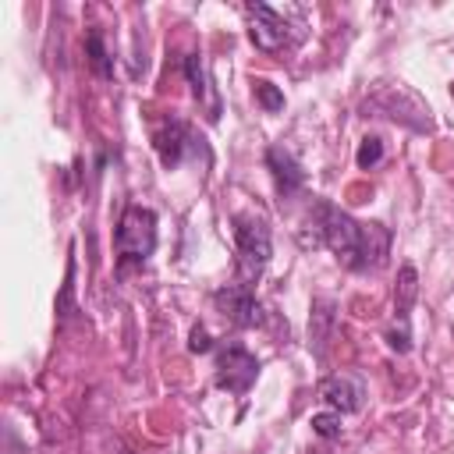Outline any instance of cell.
<instances>
[{"instance_id":"6da1fadb","label":"cell","mask_w":454,"mask_h":454,"mask_svg":"<svg viewBox=\"0 0 454 454\" xmlns=\"http://www.w3.org/2000/svg\"><path fill=\"white\" fill-rule=\"evenodd\" d=\"M234 245H238V273L241 284H255L270 262L273 241H270V227L259 213H234Z\"/></svg>"},{"instance_id":"7a4b0ae2","label":"cell","mask_w":454,"mask_h":454,"mask_svg":"<svg viewBox=\"0 0 454 454\" xmlns=\"http://www.w3.org/2000/svg\"><path fill=\"white\" fill-rule=\"evenodd\" d=\"M114 248L121 262H145L156 248V213L149 206H128L114 234Z\"/></svg>"},{"instance_id":"3957f363","label":"cell","mask_w":454,"mask_h":454,"mask_svg":"<svg viewBox=\"0 0 454 454\" xmlns=\"http://www.w3.org/2000/svg\"><path fill=\"white\" fill-rule=\"evenodd\" d=\"M255 376H259V358H255L245 344L231 340V344H223V348L216 351V372H213V383H216L220 390L234 394V397H245V394L252 390Z\"/></svg>"},{"instance_id":"277c9868","label":"cell","mask_w":454,"mask_h":454,"mask_svg":"<svg viewBox=\"0 0 454 454\" xmlns=\"http://www.w3.org/2000/svg\"><path fill=\"white\" fill-rule=\"evenodd\" d=\"M213 305H216V312H220L231 326H238V330H248V326H259V323H262V305H259L252 284H241V280H238V284L216 287V291H213Z\"/></svg>"},{"instance_id":"5b68a950","label":"cell","mask_w":454,"mask_h":454,"mask_svg":"<svg viewBox=\"0 0 454 454\" xmlns=\"http://www.w3.org/2000/svg\"><path fill=\"white\" fill-rule=\"evenodd\" d=\"M199 142H202V138H195V131H192L181 117H167V121H160V124H156V131H153L156 156H160V163H163L167 170H174L188 153L202 149Z\"/></svg>"},{"instance_id":"8992f818","label":"cell","mask_w":454,"mask_h":454,"mask_svg":"<svg viewBox=\"0 0 454 454\" xmlns=\"http://www.w3.org/2000/svg\"><path fill=\"white\" fill-rule=\"evenodd\" d=\"M245 18H248V39L255 43V50L277 53L287 43V18L270 4H248Z\"/></svg>"},{"instance_id":"52a82bcc","label":"cell","mask_w":454,"mask_h":454,"mask_svg":"<svg viewBox=\"0 0 454 454\" xmlns=\"http://www.w3.org/2000/svg\"><path fill=\"white\" fill-rule=\"evenodd\" d=\"M319 397H323L333 411H340V415H355V411H362L365 387H362L358 376H351V372H337V376H326V380L319 383Z\"/></svg>"},{"instance_id":"ba28073f","label":"cell","mask_w":454,"mask_h":454,"mask_svg":"<svg viewBox=\"0 0 454 454\" xmlns=\"http://www.w3.org/2000/svg\"><path fill=\"white\" fill-rule=\"evenodd\" d=\"M266 167H270V174H273V184H277V195H280V199H291V195L305 184L301 163H298L294 153L284 149V145H270V149H266Z\"/></svg>"},{"instance_id":"9c48e42d","label":"cell","mask_w":454,"mask_h":454,"mask_svg":"<svg viewBox=\"0 0 454 454\" xmlns=\"http://www.w3.org/2000/svg\"><path fill=\"white\" fill-rule=\"evenodd\" d=\"M184 78H188L192 96H195V103L202 106L206 121L216 124V121H220V96H216V89H213V82H209L206 64H202L199 53H188V57H184Z\"/></svg>"},{"instance_id":"30bf717a","label":"cell","mask_w":454,"mask_h":454,"mask_svg":"<svg viewBox=\"0 0 454 454\" xmlns=\"http://www.w3.org/2000/svg\"><path fill=\"white\" fill-rule=\"evenodd\" d=\"M390 255V231L383 223H362V241H358V273H376L387 266Z\"/></svg>"},{"instance_id":"8fae6325","label":"cell","mask_w":454,"mask_h":454,"mask_svg":"<svg viewBox=\"0 0 454 454\" xmlns=\"http://www.w3.org/2000/svg\"><path fill=\"white\" fill-rule=\"evenodd\" d=\"M330 337H333V301L330 298H319L312 305V319H309V348L316 355H323L326 344H330Z\"/></svg>"},{"instance_id":"7c38bea8","label":"cell","mask_w":454,"mask_h":454,"mask_svg":"<svg viewBox=\"0 0 454 454\" xmlns=\"http://www.w3.org/2000/svg\"><path fill=\"white\" fill-rule=\"evenodd\" d=\"M415 298H419V273H415L411 262H404V266L397 270V287H394V316H397L401 323H408Z\"/></svg>"},{"instance_id":"4fadbf2b","label":"cell","mask_w":454,"mask_h":454,"mask_svg":"<svg viewBox=\"0 0 454 454\" xmlns=\"http://www.w3.org/2000/svg\"><path fill=\"white\" fill-rule=\"evenodd\" d=\"M85 50H89L92 71H96L99 78H114V57H110V50H106L99 28H89V32H85Z\"/></svg>"},{"instance_id":"5bb4252c","label":"cell","mask_w":454,"mask_h":454,"mask_svg":"<svg viewBox=\"0 0 454 454\" xmlns=\"http://www.w3.org/2000/svg\"><path fill=\"white\" fill-rule=\"evenodd\" d=\"M252 92H255V103H259L266 114H280V110H284V92H280L273 82L255 78V82H252Z\"/></svg>"},{"instance_id":"9a60e30c","label":"cell","mask_w":454,"mask_h":454,"mask_svg":"<svg viewBox=\"0 0 454 454\" xmlns=\"http://www.w3.org/2000/svg\"><path fill=\"white\" fill-rule=\"evenodd\" d=\"M383 160V142L376 138V135H365L362 142H358V153H355V163L362 167V170H372L376 163Z\"/></svg>"},{"instance_id":"2e32d148","label":"cell","mask_w":454,"mask_h":454,"mask_svg":"<svg viewBox=\"0 0 454 454\" xmlns=\"http://www.w3.org/2000/svg\"><path fill=\"white\" fill-rule=\"evenodd\" d=\"M312 433L323 440H337L340 436V411H316L312 415Z\"/></svg>"},{"instance_id":"e0dca14e","label":"cell","mask_w":454,"mask_h":454,"mask_svg":"<svg viewBox=\"0 0 454 454\" xmlns=\"http://www.w3.org/2000/svg\"><path fill=\"white\" fill-rule=\"evenodd\" d=\"M387 344H390V351H397V355H404L408 348H411V330H408V323H394L390 330H387Z\"/></svg>"},{"instance_id":"ac0fdd59","label":"cell","mask_w":454,"mask_h":454,"mask_svg":"<svg viewBox=\"0 0 454 454\" xmlns=\"http://www.w3.org/2000/svg\"><path fill=\"white\" fill-rule=\"evenodd\" d=\"M71 298H74V259H67V277H64V291L57 298V312L71 316Z\"/></svg>"},{"instance_id":"d6986e66","label":"cell","mask_w":454,"mask_h":454,"mask_svg":"<svg viewBox=\"0 0 454 454\" xmlns=\"http://www.w3.org/2000/svg\"><path fill=\"white\" fill-rule=\"evenodd\" d=\"M213 348V337H209V330L199 323V326H192V333H188V351H195V355H206Z\"/></svg>"},{"instance_id":"ffe728a7","label":"cell","mask_w":454,"mask_h":454,"mask_svg":"<svg viewBox=\"0 0 454 454\" xmlns=\"http://www.w3.org/2000/svg\"><path fill=\"white\" fill-rule=\"evenodd\" d=\"M450 96H454V82H450Z\"/></svg>"}]
</instances>
